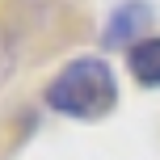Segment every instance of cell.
<instances>
[{"label": "cell", "instance_id": "2", "mask_svg": "<svg viewBox=\"0 0 160 160\" xmlns=\"http://www.w3.org/2000/svg\"><path fill=\"white\" fill-rule=\"evenodd\" d=\"M152 25V4L148 0H122L118 8L110 13V21H105L101 30V47L105 51H118V47H135V42H143L139 34Z\"/></svg>", "mask_w": 160, "mask_h": 160}, {"label": "cell", "instance_id": "3", "mask_svg": "<svg viewBox=\"0 0 160 160\" xmlns=\"http://www.w3.org/2000/svg\"><path fill=\"white\" fill-rule=\"evenodd\" d=\"M127 68L143 88H160V38H143L127 51Z\"/></svg>", "mask_w": 160, "mask_h": 160}, {"label": "cell", "instance_id": "1", "mask_svg": "<svg viewBox=\"0 0 160 160\" xmlns=\"http://www.w3.org/2000/svg\"><path fill=\"white\" fill-rule=\"evenodd\" d=\"M47 105L63 118L76 122H101L105 114H114L118 105V80L114 68L101 55H84L72 59L55 80L47 84Z\"/></svg>", "mask_w": 160, "mask_h": 160}]
</instances>
